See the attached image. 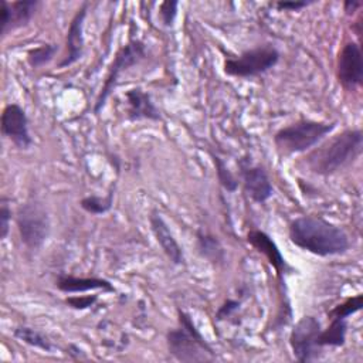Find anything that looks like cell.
Returning a JSON list of instances; mask_svg holds the SVG:
<instances>
[{
  "mask_svg": "<svg viewBox=\"0 0 363 363\" xmlns=\"http://www.w3.org/2000/svg\"><path fill=\"white\" fill-rule=\"evenodd\" d=\"M55 286L65 294H82L89 291L115 292V286L111 281L98 277H75L60 274L55 279Z\"/></svg>",
  "mask_w": 363,
  "mask_h": 363,
  "instance_id": "e0dca14e",
  "label": "cell"
},
{
  "mask_svg": "<svg viewBox=\"0 0 363 363\" xmlns=\"http://www.w3.org/2000/svg\"><path fill=\"white\" fill-rule=\"evenodd\" d=\"M247 242L267 258V261L275 269L279 279H282L284 275L288 271H291V267L285 261L281 250L278 248L277 242L268 233L258 228H252L247 233Z\"/></svg>",
  "mask_w": 363,
  "mask_h": 363,
  "instance_id": "5bb4252c",
  "label": "cell"
},
{
  "mask_svg": "<svg viewBox=\"0 0 363 363\" xmlns=\"http://www.w3.org/2000/svg\"><path fill=\"white\" fill-rule=\"evenodd\" d=\"M315 1H306V0H279L274 3V7L278 11H301L302 9L309 7Z\"/></svg>",
  "mask_w": 363,
  "mask_h": 363,
  "instance_id": "f1b7e54d",
  "label": "cell"
},
{
  "mask_svg": "<svg viewBox=\"0 0 363 363\" xmlns=\"http://www.w3.org/2000/svg\"><path fill=\"white\" fill-rule=\"evenodd\" d=\"M197 251L204 259L214 265L223 264L225 259V252L220 240L210 233L197 231Z\"/></svg>",
  "mask_w": 363,
  "mask_h": 363,
  "instance_id": "d6986e66",
  "label": "cell"
},
{
  "mask_svg": "<svg viewBox=\"0 0 363 363\" xmlns=\"http://www.w3.org/2000/svg\"><path fill=\"white\" fill-rule=\"evenodd\" d=\"M322 330L320 322L312 316H302L289 333V346L294 357L301 363L318 360L323 349L318 345V337Z\"/></svg>",
  "mask_w": 363,
  "mask_h": 363,
  "instance_id": "ba28073f",
  "label": "cell"
},
{
  "mask_svg": "<svg viewBox=\"0 0 363 363\" xmlns=\"http://www.w3.org/2000/svg\"><path fill=\"white\" fill-rule=\"evenodd\" d=\"M240 306H241V302L240 301H235V299H227L224 301L220 308L217 309L214 318L217 320H227L230 319L231 316H234L238 311H240Z\"/></svg>",
  "mask_w": 363,
  "mask_h": 363,
  "instance_id": "83f0119b",
  "label": "cell"
},
{
  "mask_svg": "<svg viewBox=\"0 0 363 363\" xmlns=\"http://www.w3.org/2000/svg\"><path fill=\"white\" fill-rule=\"evenodd\" d=\"M330 323L320 330L318 337V345L323 347H340L346 343V335H347V319L332 316L329 318Z\"/></svg>",
  "mask_w": 363,
  "mask_h": 363,
  "instance_id": "ac0fdd59",
  "label": "cell"
},
{
  "mask_svg": "<svg viewBox=\"0 0 363 363\" xmlns=\"http://www.w3.org/2000/svg\"><path fill=\"white\" fill-rule=\"evenodd\" d=\"M362 149V129L349 128L311 150L303 157V163L313 174L330 176L353 164L360 157Z\"/></svg>",
  "mask_w": 363,
  "mask_h": 363,
  "instance_id": "7a4b0ae2",
  "label": "cell"
},
{
  "mask_svg": "<svg viewBox=\"0 0 363 363\" xmlns=\"http://www.w3.org/2000/svg\"><path fill=\"white\" fill-rule=\"evenodd\" d=\"M0 10V33L1 37H6L9 33L26 27L33 17L35 16L41 1L38 0H18L7 1L1 0Z\"/></svg>",
  "mask_w": 363,
  "mask_h": 363,
  "instance_id": "4fadbf2b",
  "label": "cell"
},
{
  "mask_svg": "<svg viewBox=\"0 0 363 363\" xmlns=\"http://www.w3.org/2000/svg\"><path fill=\"white\" fill-rule=\"evenodd\" d=\"M1 135L7 138L17 149L27 150L33 145L28 128V116L18 104H9L1 112Z\"/></svg>",
  "mask_w": 363,
  "mask_h": 363,
  "instance_id": "8fae6325",
  "label": "cell"
},
{
  "mask_svg": "<svg viewBox=\"0 0 363 363\" xmlns=\"http://www.w3.org/2000/svg\"><path fill=\"white\" fill-rule=\"evenodd\" d=\"M288 237L294 245L318 257L342 255L350 248L346 231L319 216L294 218L288 227Z\"/></svg>",
  "mask_w": 363,
  "mask_h": 363,
  "instance_id": "6da1fadb",
  "label": "cell"
},
{
  "mask_svg": "<svg viewBox=\"0 0 363 363\" xmlns=\"http://www.w3.org/2000/svg\"><path fill=\"white\" fill-rule=\"evenodd\" d=\"M336 77L346 91H354L362 86L363 55L359 43L347 41L342 47L336 61Z\"/></svg>",
  "mask_w": 363,
  "mask_h": 363,
  "instance_id": "9c48e42d",
  "label": "cell"
},
{
  "mask_svg": "<svg viewBox=\"0 0 363 363\" xmlns=\"http://www.w3.org/2000/svg\"><path fill=\"white\" fill-rule=\"evenodd\" d=\"M57 52H58L57 44H52V43L40 44L38 47H34L27 52V62L31 68L37 69L47 65L50 61H52Z\"/></svg>",
  "mask_w": 363,
  "mask_h": 363,
  "instance_id": "7402d4cb",
  "label": "cell"
},
{
  "mask_svg": "<svg viewBox=\"0 0 363 363\" xmlns=\"http://www.w3.org/2000/svg\"><path fill=\"white\" fill-rule=\"evenodd\" d=\"M149 224H150V230H152L157 244L160 245L162 251L164 252V255L174 265L184 264L183 248L180 247V244L174 238L173 233L170 231L167 223L164 221V218L162 217V214L157 210H152L150 211V214H149Z\"/></svg>",
  "mask_w": 363,
  "mask_h": 363,
  "instance_id": "2e32d148",
  "label": "cell"
},
{
  "mask_svg": "<svg viewBox=\"0 0 363 363\" xmlns=\"http://www.w3.org/2000/svg\"><path fill=\"white\" fill-rule=\"evenodd\" d=\"M281 58V52L271 44L242 51L237 57L225 58L223 69L234 78H254L271 71Z\"/></svg>",
  "mask_w": 363,
  "mask_h": 363,
  "instance_id": "5b68a950",
  "label": "cell"
},
{
  "mask_svg": "<svg viewBox=\"0 0 363 363\" xmlns=\"http://www.w3.org/2000/svg\"><path fill=\"white\" fill-rule=\"evenodd\" d=\"M146 55H147L146 45L140 40H130L116 51V54L108 68V74L101 86V91L95 99V104H94L95 115H98L104 109L108 98L116 88L121 75L125 71H128L129 68H132L133 65L139 64L142 60H145Z\"/></svg>",
  "mask_w": 363,
  "mask_h": 363,
  "instance_id": "8992f818",
  "label": "cell"
},
{
  "mask_svg": "<svg viewBox=\"0 0 363 363\" xmlns=\"http://www.w3.org/2000/svg\"><path fill=\"white\" fill-rule=\"evenodd\" d=\"M166 346L169 353L179 362H214L217 354L213 346L200 333L191 316L177 309V328L166 332Z\"/></svg>",
  "mask_w": 363,
  "mask_h": 363,
  "instance_id": "3957f363",
  "label": "cell"
},
{
  "mask_svg": "<svg viewBox=\"0 0 363 363\" xmlns=\"http://www.w3.org/2000/svg\"><path fill=\"white\" fill-rule=\"evenodd\" d=\"M126 99V118L132 122L138 121H162L159 108L152 101L149 92L139 86L130 88L125 92Z\"/></svg>",
  "mask_w": 363,
  "mask_h": 363,
  "instance_id": "9a60e30c",
  "label": "cell"
},
{
  "mask_svg": "<svg viewBox=\"0 0 363 363\" xmlns=\"http://www.w3.org/2000/svg\"><path fill=\"white\" fill-rule=\"evenodd\" d=\"M16 224L21 242L28 250H38L50 234V218L47 210L37 200L24 203L16 216Z\"/></svg>",
  "mask_w": 363,
  "mask_h": 363,
  "instance_id": "52a82bcc",
  "label": "cell"
},
{
  "mask_svg": "<svg viewBox=\"0 0 363 363\" xmlns=\"http://www.w3.org/2000/svg\"><path fill=\"white\" fill-rule=\"evenodd\" d=\"M363 306V295L357 294L354 296L346 298L343 302L337 303L336 306H333L329 312H328V318L332 316H337V318H345L349 319V316L354 315L356 312H359Z\"/></svg>",
  "mask_w": 363,
  "mask_h": 363,
  "instance_id": "cb8c5ba5",
  "label": "cell"
},
{
  "mask_svg": "<svg viewBox=\"0 0 363 363\" xmlns=\"http://www.w3.org/2000/svg\"><path fill=\"white\" fill-rule=\"evenodd\" d=\"M362 4L363 3L360 0H346L343 1V11L346 16H353L362 7Z\"/></svg>",
  "mask_w": 363,
  "mask_h": 363,
  "instance_id": "f546056e",
  "label": "cell"
},
{
  "mask_svg": "<svg viewBox=\"0 0 363 363\" xmlns=\"http://www.w3.org/2000/svg\"><path fill=\"white\" fill-rule=\"evenodd\" d=\"M211 160L216 169V176H217V182L220 183V186L228 191V193H234L238 189V179L235 177V174L228 169V166L225 164L224 159H221L218 155L211 153Z\"/></svg>",
  "mask_w": 363,
  "mask_h": 363,
  "instance_id": "603a6c76",
  "label": "cell"
},
{
  "mask_svg": "<svg viewBox=\"0 0 363 363\" xmlns=\"http://www.w3.org/2000/svg\"><path fill=\"white\" fill-rule=\"evenodd\" d=\"M336 122L299 119L281 128L274 135V145L282 155L303 153L319 145L336 129Z\"/></svg>",
  "mask_w": 363,
  "mask_h": 363,
  "instance_id": "277c9868",
  "label": "cell"
},
{
  "mask_svg": "<svg viewBox=\"0 0 363 363\" xmlns=\"http://www.w3.org/2000/svg\"><path fill=\"white\" fill-rule=\"evenodd\" d=\"M179 1L177 0H164L159 4V17L164 27H172L177 17Z\"/></svg>",
  "mask_w": 363,
  "mask_h": 363,
  "instance_id": "d4e9b609",
  "label": "cell"
},
{
  "mask_svg": "<svg viewBox=\"0 0 363 363\" xmlns=\"http://www.w3.org/2000/svg\"><path fill=\"white\" fill-rule=\"evenodd\" d=\"M88 9H89V3L82 1L77 9L75 14L72 16L67 30V37H65V55L58 62V68H67L82 58L84 47H85L84 24L88 14Z\"/></svg>",
  "mask_w": 363,
  "mask_h": 363,
  "instance_id": "7c38bea8",
  "label": "cell"
},
{
  "mask_svg": "<svg viewBox=\"0 0 363 363\" xmlns=\"http://www.w3.org/2000/svg\"><path fill=\"white\" fill-rule=\"evenodd\" d=\"M10 199L6 196H1L0 199V238L6 240L10 233V223H11V207H10Z\"/></svg>",
  "mask_w": 363,
  "mask_h": 363,
  "instance_id": "484cf974",
  "label": "cell"
},
{
  "mask_svg": "<svg viewBox=\"0 0 363 363\" xmlns=\"http://www.w3.org/2000/svg\"><path fill=\"white\" fill-rule=\"evenodd\" d=\"M237 164L240 169L241 183L247 196L254 203H267L274 194V186L267 170L262 166L252 163L251 157L248 156L241 157Z\"/></svg>",
  "mask_w": 363,
  "mask_h": 363,
  "instance_id": "30bf717a",
  "label": "cell"
},
{
  "mask_svg": "<svg viewBox=\"0 0 363 363\" xmlns=\"http://www.w3.org/2000/svg\"><path fill=\"white\" fill-rule=\"evenodd\" d=\"M113 189H111L105 196H96V194H91V196H85L81 199L79 206L84 211H86L88 214L92 216H101L108 213L112 206H113Z\"/></svg>",
  "mask_w": 363,
  "mask_h": 363,
  "instance_id": "44dd1931",
  "label": "cell"
},
{
  "mask_svg": "<svg viewBox=\"0 0 363 363\" xmlns=\"http://www.w3.org/2000/svg\"><path fill=\"white\" fill-rule=\"evenodd\" d=\"M98 302V295H71L65 298V303L77 311L92 308Z\"/></svg>",
  "mask_w": 363,
  "mask_h": 363,
  "instance_id": "4316f807",
  "label": "cell"
},
{
  "mask_svg": "<svg viewBox=\"0 0 363 363\" xmlns=\"http://www.w3.org/2000/svg\"><path fill=\"white\" fill-rule=\"evenodd\" d=\"M13 335L16 339H18L20 342L23 343H27L33 347H37V349H41L44 352H54L55 346L52 345V342L40 330L34 329V328H30V326H17L14 330H13Z\"/></svg>",
  "mask_w": 363,
  "mask_h": 363,
  "instance_id": "ffe728a7",
  "label": "cell"
}]
</instances>
